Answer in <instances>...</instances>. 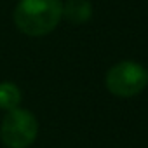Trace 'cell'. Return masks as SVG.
I'll return each instance as SVG.
<instances>
[{
	"label": "cell",
	"mask_w": 148,
	"mask_h": 148,
	"mask_svg": "<svg viewBox=\"0 0 148 148\" xmlns=\"http://www.w3.org/2000/svg\"><path fill=\"white\" fill-rule=\"evenodd\" d=\"M105 86L117 98H134L148 86V70L136 61H120L106 71Z\"/></svg>",
	"instance_id": "3957f363"
},
{
	"label": "cell",
	"mask_w": 148,
	"mask_h": 148,
	"mask_svg": "<svg viewBox=\"0 0 148 148\" xmlns=\"http://www.w3.org/2000/svg\"><path fill=\"white\" fill-rule=\"evenodd\" d=\"M63 19L61 0H19L14 9L16 28L28 37H44Z\"/></svg>",
	"instance_id": "6da1fadb"
},
{
	"label": "cell",
	"mask_w": 148,
	"mask_h": 148,
	"mask_svg": "<svg viewBox=\"0 0 148 148\" xmlns=\"http://www.w3.org/2000/svg\"><path fill=\"white\" fill-rule=\"evenodd\" d=\"M38 136V120L26 108L5 112L0 124V139L7 148H28Z\"/></svg>",
	"instance_id": "7a4b0ae2"
},
{
	"label": "cell",
	"mask_w": 148,
	"mask_h": 148,
	"mask_svg": "<svg viewBox=\"0 0 148 148\" xmlns=\"http://www.w3.org/2000/svg\"><path fill=\"white\" fill-rule=\"evenodd\" d=\"M92 16L89 0H66L63 4V18L71 25H84Z\"/></svg>",
	"instance_id": "277c9868"
},
{
	"label": "cell",
	"mask_w": 148,
	"mask_h": 148,
	"mask_svg": "<svg viewBox=\"0 0 148 148\" xmlns=\"http://www.w3.org/2000/svg\"><path fill=\"white\" fill-rule=\"evenodd\" d=\"M21 103V89L14 82H0V110H12Z\"/></svg>",
	"instance_id": "5b68a950"
}]
</instances>
